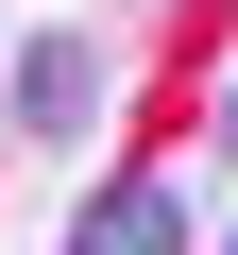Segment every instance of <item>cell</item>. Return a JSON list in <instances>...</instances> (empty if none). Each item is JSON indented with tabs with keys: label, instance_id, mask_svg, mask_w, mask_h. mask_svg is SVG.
Here are the masks:
<instances>
[{
	"label": "cell",
	"instance_id": "cell-4",
	"mask_svg": "<svg viewBox=\"0 0 238 255\" xmlns=\"http://www.w3.org/2000/svg\"><path fill=\"white\" fill-rule=\"evenodd\" d=\"M221 255H238V238H221Z\"/></svg>",
	"mask_w": 238,
	"mask_h": 255
},
{
	"label": "cell",
	"instance_id": "cell-1",
	"mask_svg": "<svg viewBox=\"0 0 238 255\" xmlns=\"http://www.w3.org/2000/svg\"><path fill=\"white\" fill-rule=\"evenodd\" d=\"M17 119H34V136H85V119H102V51L85 34H34L17 51Z\"/></svg>",
	"mask_w": 238,
	"mask_h": 255
},
{
	"label": "cell",
	"instance_id": "cell-3",
	"mask_svg": "<svg viewBox=\"0 0 238 255\" xmlns=\"http://www.w3.org/2000/svg\"><path fill=\"white\" fill-rule=\"evenodd\" d=\"M204 119H221V136H238V68H221V102H204Z\"/></svg>",
	"mask_w": 238,
	"mask_h": 255
},
{
	"label": "cell",
	"instance_id": "cell-2",
	"mask_svg": "<svg viewBox=\"0 0 238 255\" xmlns=\"http://www.w3.org/2000/svg\"><path fill=\"white\" fill-rule=\"evenodd\" d=\"M68 255H187V221H170V187H153V170H119V187L68 221Z\"/></svg>",
	"mask_w": 238,
	"mask_h": 255
}]
</instances>
